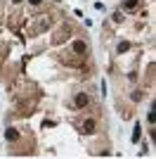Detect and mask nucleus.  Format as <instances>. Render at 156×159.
<instances>
[{"instance_id": "6", "label": "nucleus", "mask_w": 156, "mask_h": 159, "mask_svg": "<svg viewBox=\"0 0 156 159\" xmlns=\"http://www.w3.org/2000/svg\"><path fill=\"white\" fill-rule=\"evenodd\" d=\"M140 131H142V128H140V126H135V133H132V140H135V142L140 140Z\"/></svg>"}, {"instance_id": "7", "label": "nucleus", "mask_w": 156, "mask_h": 159, "mask_svg": "<svg viewBox=\"0 0 156 159\" xmlns=\"http://www.w3.org/2000/svg\"><path fill=\"white\" fill-rule=\"evenodd\" d=\"M31 5H40V0H31Z\"/></svg>"}, {"instance_id": "1", "label": "nucleus", "mask_w": 156, "mask_h": 159, "mask_svg": "<svg viewBox=\"0 0 156 159\" xmlns=\"http://www.w3.org/2000/svg\"><path fill=\"white\" fill-rule=\"evenodd\" d=\"M95 126H97V121H95V119H85V121H83V133H95Z\"/></svg>"}, {"instance_id": "2", "label": "nucleus", "mask_w": 156, "mask_h": 159, "mask_svg": "<svg viewBox=\"0 0 156 159\" xmlns=\"http://www.w3.org/2000/svg\"><path fill=\"white\" fill-rule=\"evenodd\" d=\"M88 102H90V97L85 95V93H78V95H76V100H74V105H76V107H85Z\"/></svg>"}, {"instance_id": "3", "label": "nucleus", "mask_w": 156, "mask_h": 159, "mask_svg": "<svg viewBox=\"0 0 156 159\" xmlns=\"http://www.w3.org/2000/svg\"><path fill=\"white\" fill-rule=\"evenodd\" d=\"M74 50H76L78 55H85V52H88V43H83V41H76V43H74Z\"/></svg>"}, {"instance_id": "5", "label": "nucleus", "mask_w": 156, "mask_h": 159, "mask_svg": "<svg viewBox=\"0 0 156 159\" xmlns=\"http://www.w3.org/2000/svg\"><path fill=\"white\" fill-rule=\"evenodd\" d=\"M123 7H125V10H132V7H137V0H125V2H123Z\"/></svg>"}, {"instance_id": "8", "label": "nucleus", "mask_w": 156, "mask_h": 159, "mask_svg": "<svg viewBox=\"0 0 156 159\" xmlns=\"http://www.w3.org/2000/svg\"><path fill=\"white\" fill-rule=\"evenodd\" d=\"M12 2H21V0H12Z\"/></svg>"}, {"instance_id": "4", "label": "nucleus", "mask_w": 156, "mask_h": 159, "mask_svg": "<svg viewBox=\"0 0 156 159\" xmlns=\"http://www.w3.org/2000/svg\"><path fill=\"white\" fill-rule=\"evenodd\" d=\"M5 138H7V140H17V138H19V133L14 131V128H7V133H5Z\"/></svg>"}]
</instances>
